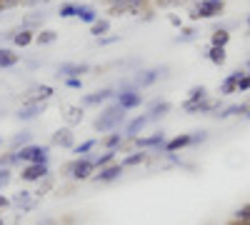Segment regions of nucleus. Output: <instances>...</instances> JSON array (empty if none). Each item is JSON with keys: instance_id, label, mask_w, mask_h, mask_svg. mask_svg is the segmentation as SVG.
I'll list each match as a JSON object with an SVG mask.
<instances>
[{"instance_id": "f257e3e1", "label": "nucleus", "mask_w": 250, "mask_h": 225, "mask_svg": "<svg viewBox=\"0 0 250 225\" xmlns=\"http://www.w3.org/2000/svg\"><path fill=\"white\" fill-rule=\"evenodd\" d=\"M123 120H125V110L115 103V105L105 108V110H103V113L93 120V128L100 130V133H108V130H115Z\"/></svg>"}, {"instance_id": "f03ea898", "label": "nucleus", "mask_w": 250, "mask_h": 225, "mask_svg": "<svg viewBox=\"0 0 250 225\" xmlns=\"http://www.w3.org/2000/svg\"><path fill=\"white\" fill-rule=\"evenodd\" d=\"M48 145H25V148H20L13 153V163H48Z\"/></svg>"}, {"instance_id": "7ed1b4c3", "label": "nucleus", "mask_w": 250, "mask_h": 225, "mask_svg": "<svg viewBox=\"0 0 250 225\" xmlns=\"http://www.w3.org/2000/svg\"><path fill=\"white\" fill-rule=\"evenodd\" d=\"M65 170H68L75 180H88V178L95 173V160H90V158H78V160L68 163Z\"/></svg>"}, {"instance_id": "20e7f679", "label": "nucleus", "mask_w": 250, "mask_h": 225, "mask_svg": "<svg viewBox=\"0 0 250 225\" xmlns=\"http://www.w3.org/2000/svg\"><path fill=\"white\" fill-rule=\"evenodd\" d=\"M223 8H225L223 0H200L193 10V18H215L223 13Z\"/></svg>"}, {"instance_id": "39448f33", "label": "nucleus", "mask_w": 250, "mask_h": 225, "mask_svg": "<svg viewBox=\"0 0 250 225\" xmlns=\"http://www.w3.org/2000/svg\"><path fill=\"white\" fill-rule=\"evenodd\" d=\"M50 170H48V163H28V165L23 168V173H20V178L28 180V183H35V180H43L48 178Z\"/></svg>"}, {"instance_id": "423d86ee", "label": "nucleus", "mask_w": 250, "mask_h": 225, "mask_svg": "<svg viewBox=\"0 0 250 225\" xmlns=\"http://www.w3.org/2000/svg\"><path fill=\"white\" fill-rule=\"evenodd\" d=\"M165 78L168 75V68H155V70H140L138 75H135V85L138 88H148V85H153L158 78Z\"/></svg>"}, {"instance_id": "0eeeda50", "label": "nucleus", "mask_w": 250, "mask_h": 225, "mask_svg": "<svg viewBox=\"0 0 250 225\" xmlns=\"http://www.w3.org/2000/svg\"><path fill=\"white\" fill-rule=\"evenodd\" d=\"M113 15H125V13H135L145 0H108Z\"/></svg>"}, {"instance_id": "6e6552de", "label": "nucleus", "mask_w": 250, "mask_h": 225, "mask_svg": "<svg viewBox=\"0 0 250 225\" xmlns=\"http://www.w3.org/2000/svg\"><path fill=\"white\" fill-rule=\"evenodd\" d=\"M115 95H118V105H120L123 110H133V108H138V105L143 103L140 93H135V90H120V93H115Z\"/></svg>"}, {"instance_id": "1a4fd4ad", "label": "nucleus", "mask_w": 250, "mask_h": 225, "mask_svg": "<svg viewBox=\"0 0 250 225\" xmlns=\"http://www.w3.org/2000/svg\"><path fill=\"white\" fill-rule=\"evenodd\" d=\"M123 163H110V165H105V168H100V173L95 175V180L98 183H113L115 178H120L123 175Z\"/></svg>"}, {"instance_id": "9d476101", "label": "nucleus", "mask_w": 250, "mask_h": 225, "mask_svg": "<svg viewBox=\"0 0 250 225\" xmlns=\"http://www.w3.org/2000/svg\"><path fill=\"white\" fill-rule=\"evenodd\" d=\"M90 65L88 63H60L58 75H65V78H80L83 73H88Z\"/></svg>"}, {"instance_id": "9b49d317", "label": "nucleus", "mask_w": 250, "mask_h": 225, "mask_svg": "<svg viewBox=\"0 0 250 225\" xmlns=\"http://www.w3.org/2000/svg\"><path fill=\"white\" fill-rule=\"evenodd\" d=\"M135 145L140 150H148V148H163L165 145V133L158 130L155 135H148V138H135Z\"/></svg>"}, {"instance_id": "f8f14e48", "label": "nucleus", "mask_w": 250, "mask_h": 225, "mask_svg": "<svg viewBox=\"0 0 250 225\" xmlns=\"http://www.w3.org/2000/svg\"><path fill=\"white\" fill-rule=\"evenodd\" d=\"M40 113H43V103H35V100H30L28 105H23V108L18 110V120L28 123V120H35Z\"/></svg>"}, {"instance_id": "ddd939ff", "label": "nucleus", "mask_w": 250, "mask_h": 225, "mask_svg": "<svg viewBox=\"0 0 250 225\" xmlns=\"http://www.w3.org/2000/svg\"><path fill=\"white\" fill-rule=\"evenodd\" d=\"M243 75H245L243 70H233L230 75L223 80L220 93H223V95H233V93H238V83H240V78H243Z\"/></svg>"}, {"instance_id": "4468645a", "label": "nucleus", "mask_w": 250, "mask_h": 225, "mask_svg": "<svg viewBox=\"0 0 250 225\" xmlns=\"http://www.w3.org/2000/svg\"><path fill=\"white\" fill-rule=\"evenodd\" d=\"M53 143L60 148H75V135L70 128H60L55 135H53Z\"/></svg>"}, {"instance_id": "2eb2a0df", "label": "nucleus", "mask_w": 250, "mask_h": 225, "mask_svg": "<svg viewBox=\"0 0 250 225\" xmlns=\"http://www.w3.org/2000/svg\"><path fill=\"white\" fill-rule=\"evenodd\" d=\"M190 143H193V138L188 135V133H183V135H175L173 140H168V143H165V145H163V150H165V153H175V150H180V148H188Z\"/></svg>"}, {"instance_id": "dca6fc26", "label": "nucleus", "mask_w": 250, "mask_h": 225, "mask_svg": "<svg viewBox=\"0 0 250 225\" xmlns=\"http://www.w3.org/2000/svg\"><path fill=\"white\" fill-rule=\"evenodd\" d=\"M148 123H150V115H148V113H145V115H138V118H133L128 125H125V133H128L130 138H138V133H140L145 125H148Z\"/></svg>"}, {"instance_id": "f3484780", "label": "nucleus", "mask_w": 250, "mask_h": 225, "mask_svg": "<svg viewBox=\"0 0 250 225\" xmlns=\"http://www.w3.org/2000/svg\"><path fill=\"white\" fill-rule=\"evenodd\" d=\"M115 93L113 90H95V93H90V95H85L83 98V105H100V103H105V100H110Z\"/></svg>"}, {"instance_id": "a211bd4d", "label": "nucleus", "mask_w": 250, "mask_h": 225, "mask_svg": "<svg viewBox=\"0 0 250 225\" xmlns=\"http://www.w3.org/2000/svg\"><path fill=\"white\" fill-rule=\"evenodd\" d=\"M215 108V103H210V100H200V103H193V100H185V105H183V110L185 113H210Z\"/></svg>"}, {"instance_id": "6ab92c4d", "label": "nucleus", "mask_w": 250, "mask_h": 225, "mask_svg": "<svg viewBox=\"0 0 250 225\" xmlns=\"http://www.w3.org/2000/svg\"><path fill=\"white\" fill-rule=\"evenodd\" d=\"M75 18H80L83 23L93 25L95 20H98V13H95V8H93V5H78V8H75Z\"/></svg>"}, {"instance_id": "aec40b11", "label": "nucleus", "mask_w": 250, "mask_h": 225, "mask_svg": "<svg viewBox=\"0 0 250 225\" xmlns=\"http://www.w3.org/2000/svg\"><path fill=\"white\" fill-rule=\"evenodd\" d=\"M165 113H170V103L168 100H155V103L150 105V120H158V118H163Z\"/></svg>"}, {"instance_id": "412c9836", "label": "nucleus", "mask_w": 250, "mask_h": 225, "mask_svg": "<svg viewBox=\"0 0 250 225\" xmlns=\"http://www.w3.org/2000/svg\"><path fill=\"white\" fill-rule=\"evenodd\" d=\"M13 40H15V45H20V48H25V45H30L33 40H35V35H33V30L23 28V30H18V33L13 35Z\"/></svg>"}, {"instance_id": "4be33fe9", "label": "nucleus", "mask_w": 250, "mask_h": 225, "mask_svg": "<svg viewBox=\"0 0 250 225\" xmlns=\"http://www.w3.org/2000/svg\"><path fill=\"white\" fill-rule=\"evenodd\" d=\"M250 110V105H228V108H223L220 113H215V118H230V115H240V113H248Z\"/></svg>"}, {"instance_id": "5701e85b", "label": "nucleus", "mask_w": 250, "mask_h": 225, "mask_svg": "<svg viewBox=\"0 0 250 225\" xmlns=\"http://www.w3.org/2000/svg\"><path fill=\"white\" fill-rule=\"evenodd\" d=\"M110 30V20H105V18H98L95 23H93V28H90V33L95 35V38H103Z\"/></svg>"}, {"instance_id": "b1692460", "label": "nucleus", "mask_w": 250, "mask_h": 225, "mask_svg": "<svg viewBox=\"0 0 250 225\" xmlns=\"http://www.w3.org/2000/svg\"><path fill=\"white\" fill-rule=\"evenodd\" d=\"M13 65H18V55L0 48V68H13Z\"/></svg>"}, {"instance_id": "393cba45", "label": "nucleus", "mask_w": 250, "mask_h": 225, "mask_svg": "<svg viewBox=\"0 0 250 225\" xmlns=\"http://www.w3.org/2000/svg\"><path fill=\"white\" fill-rule=\"evenodd\" d=\"M55 40H58V33L55 30H40L35 35V43L38 45H50V43H55Z\"/></svg>"}, {"instance_id": "a878e982", "label": "nucleus", "mask_w": 250, "mask_h": 225, "mask_svg": "<svg viewBox=\"0 0 250 225\" xmlns=\"http://www.w3.org/2000/svg\"><path fill=\"white\" fill-rule=\"evenodd\" d=\"M225 48H210V50H208V60H210V63L213 65H223L225 63Z\"/></svg>"}, {"instance_id": "bb28decb", "label": "nucleus", "mask_w": 250, "mask_h": 225, "mask_svg": "<svg viewBox=\"0 0 250 225\" xmlns=\"http://www.w3.org/2000/svg\"><path fill=\"white\" fill-rule=\"evenodd\" d=\"M145 160H148V153H133V155H128V158H125L123 160V168H130V165H140V163H145Z\"/></svg>"}, {"instance_id": "cd10ccee", "label": "nucleus", "mask_w": 250, "mask_h": 225, "mask_svg": "<svg viewBox=\"0 0 250 225\" xmlns=\"http://www.w3.org/2000/svg\"><path fill=\"white\" fill-rule=\"evenodd\" d=\"M13 203H15V205H20V208H33V200H30V193L28 190H20L15 198H13Z\"/></svg>"}, {"instance_id": "c85d7f7f", "label": "nucleus", "mask_w": 250, "mask_h": 225, "mask_svg": "<svg viewBox=\"0 0 250 225\" xmlns=\"http://www.w3.org/2000/svg\"><path fill=\"white\" fill-rule=\"evenodd\" d=\"M228 40H230V33L228 30H215L213 33V48H225Z\"/></svg>"}, {"instance_id": "c756f323", "label": "nucleus", "mask_w": 250, "mask_h": 225, "mask_svg": "<svg viewBox=\"0 0 250 225\" xmlns=\"http://www.w3.org/2000/svg\"><path fill=\"white\" fill-rule=\"evenodd\" d=\"M50 95H53V88H50V85H38L33 100H35V103H43V100H48Z\"/></svg>"}, {"instance_id": "7c9ffc66", "label": "nucleus", "mask_w": 250, "mask_h": 225, "mask_svg": "<svg viewBox=\"0 0 250 225\" xmlns=\"http://www.w3.org/2000/svg\"><path fill=\"white\" fill-rule=\"evenodd\" d=\"M103 145H105L108 150H118V148L123 145V135H120V133H113V135H108L105 140H103Z\"/></svg>"}, {"instance_id": "2f4dec72", "label": "nucleus", "mask_w": 250, "mask_h": 225, "mask_svg": "<svg viewBox=\"0 0 250 225\" xmlns=\"http://www.w3.org/2000/svg\"><path fill=\"white\" fill-rule=\"evenodd\" d=\"M205 98H208V88L205 85H195V88H190V98H188V100L200 103V100H205Z\"/></svg>"}, {"instance_id": "473e14b6", "label": "nucleus", "mask_w": 250, "mask_h": 225, "mask_svg": "<svg viewBox=\"0 0 250 225\" xmlns=\"http://www.w3.org/2000/svg\"><path fill=\"white\" fill-rule=\"evenodd\" d=\"M95 145H98V140H85V143H80V145H75L73 150L78 153V158H85V153H90Z\"/></svg>"}, {"instance_id": "72a5a7b5", "label": "nucleus", "mask_w": 250, "mask_h": 225, "mask_svg": "<svg viewBox=\"0 0 250 225\" xmlns=\"http://www.w3.org/2000/svg\"><path fill=\"white\" fill-rule=\"evenodd\" d=\"M113 158H115V150H108V153L98 155V158H95V168H105V165H110Z\"/></svg>"}, {"instance_id": "f704fd0d", "label": "nucleus", "mask_w": 250, "mask_h": 225, "mask_svg": "<svg viewBox=\"0 0 250 225\" xmlns=\"http://www.w3.org/2000/svg\"><path fill=\"white\" fill-rule=\"evenodd\" d=\"M235 220H238L240 225H248V223H250V205H243V208L235 213Z\"/></svg>"}, {"instance_id": "c9c22d12", "label": "nucleus", "mask_w": 250, "mask_h": 225, "mask_svg": "<svg viewBox=\"0 0 250 225\" xmlns=\"http://www.w3.org/2000/svg\"><path fill=\"white\" fill-rule=\"evenodd\" d=\"M28 140H30V133H18L10 143H13V148H18V145H20V148H25V145H28Z\"/></svg>"}, {"instance_id": "e433bc0d", "label": "nucleus", "mask_w": 250, "mask_h": 225, "mask_svg": "<svg viewBox=\"0 0 250 225\" xmlns=\"http://www.w3.org/2000/svg\"><path fill=\"white\" fill-rule=\"evenodd\" d=\"M43 20H45V15H43V13H38V15H28V18H25V28L30 30V25H38V23H43Z\"/></svg>"}, {"instance_id": "4c0bfd02", "label": "nucleus", "mask_w": 250, "mask_h": 225, "mask_svg": "<svg viewBox=\"0 0 250 225\" xmlns=\"http://www.w3.org/2000/svg\"><path fill=\"white\" fill-rule=\"evenodd\" d=\"M75 8H78V5H73V3L60 5V18H73V15H75Z\"/></svg>"}, {"instance_id": "58836bf2", "label": "nucleus", "mask_w": 250, "mask_h": 225, "mask_svg": "<svg viewBox=\"0 0 250 225\" xmlns=\"http://www.w3.org/2000/svg\"><path fill=\"white\" fill-rule=\"evenodd\" d=\"M83 120V110L80 108H70L68 110V123H80Z\"/></svg>"}, {"instance_id": "ea45409f", "label": "nucleus", "mask_w": 250, "mask_h": 225, "mask_svg": "<svg viewBox=\"0 0 250 225\" xmlns=\"http://www.w3.org/2000/svg\"><path fill=\"white\" fill-rule=\"evenodd\" d=\"M193 38H195V33H193L190 28H185V30H183V33L178 35V43H190Z\"/></svg>"}, {"instance_id": "a19ab883", "label": "nucleus", "mask_w": 250, "mask_h": 225, "mask_svg": "<svg viewBox=\"0 0 250 225\" xmlns=\"http://www.w3.org/2000/svg\"><path fill=\"white\" fill-rule=\"evenodd\" d=\"M10 178H13V173L8 168H0V188H5L8 183H10Z\"/></svg>"}, {"instance_id": "79ce46f5", "label": "nucleus", "mask_w": 250, "mask_h": 225, "mask_svg": "<svg viewBox=\"0 0 250 225\" xmlns=\"http://www.w3.org/2000/svg\"><path fill=\"white\" fill-rule=\"evenodd\" d=\"M250 90V75L245 73L243 78H240V83H238V93H248Z\"/></svg>"}, {"instance_id": "37998d69", "label": "nucleus", "mask_w": 250, "mask_h": 225, "mask_svg": "<svg viewBox=\"0 0 250 225\" xmlns=\"http://www.w3.org/2000/svg\"><path fill=\"white\" fill-rule=\"evenodd\" d=\"M193 138V143H190V145H198V143H205L208 140V130H198L195 135H190Z\"/></svg>"}, {"instance_id": "c03bdc74", "label": "nucleus", "mask_w": 250, "mask_h": 225, "mask_svg": "<svg viewBox=\"0 0 250 225\" xmlns=\"http://www.w3.org/2000/svg\"><path fill=\"white\" fill-rule=\"evenodd\" d=\"M50 185H53V180H50V178H43V185L38 188V195H45V193L50 190Z\"/></svg>"}, {"instance_id": "a18cd8bd", "label": "nucleus", "mask_w": 250, "mask_h": 225, "mask_svg": "<svg viewBox=\"0 0 250 225\" xmlns=\"http://www.w3.org/2000/svg\"><path fill=\"white\" fill-rule=\"evenodd\" d=\"M80 78H68V88H80Z\"/></svg>"}, {"instance_id": "49530a36", "label": "nucleus", "mask_w": 250, "mask_h": 225, "mask_svg": "<svg viewBox=\"0 0 250 225\" xmlns=\"http://www.w3.org/2000/svg\"><path fill=\"white\" fill-rule=\"evenodd\" d=\"M0 208H8V198H3V195H0Z\"/></svg>"}, {"instance_id": "de8ad7c7", "label": "nucleus", "mask_w": 250, "mask_h": 225, "mask_svg": "<svg viewBox=\"0 0 250 225\" xmlns=\"http://www.w3.org/2000/svg\"><path fill=\"white\" fill-rule=\"evenodd\" d=\"M245 118H248V120H250V110H248V115H245Z\"/></svg>"}, {"instance_id": "09e8293b", "label": "nucleus", "mask_w": 250, "mask_h": 225, "mask_svg": "<svg viewBox=\"0 0 250 225\" xmlns=\"http://www.w3.org/2000/svg\"><path fill=\"white\" fill-rule=\"evenodd\" d=\"M248 25H250V18H248Z\"/></svg>"}, {"instance_id": "8fccbe9b", "label": "nucleus", "mask_w": 250, "mask_h": 225, "mask_svg": "<svg viewBox=\"0 0 250 225\" xmlns=\"http://www.w3.org/2000/svg\"><path fill=\"white\" fill-rule=\"evenodd\" d=\"M0 143H3V138H0Z\"/></svg>"}, {"instance_id": "3c124183", "label": "nucleus", "mask_w": 250, "mask_h": 225, "mask_svg": "<svg viewBox=\"0 0 250 225\" xmlns=\"http://www.w3.org/2000/svg\"><path fill=\"white\" fill-rule=\"evenodd\" d=\"M0 225H3V220H0Z\"/></svg>"}, {"instance_id": "603ef678", "label": "nucleus", "mask_w": 250, "mask_h": 225, "mask_svg": "<svg viewBox=\"0 0 250 225\" xmlns=\"http://www.w3.org/2000/svg\"><path fill=\"white\" fill-rule=\"evenodd\" d=\"M248 75H250V73H248Z\"/></svg>"}, {"instance_id": "864d4df0", "label": "nucleus", "mask_w": 250, "mask_h": 225, "mask_svg": "<svg viewBox=\"0 0 250 225\" xmlns=\"http://www.w3.org/2000/svg\"><path fill=\"white\" fill-rule=\"evenodd\" d=\"M248 65H250V63H248Z\"/></svg>"}, {"instance_id": "5fc2aeb1", "label": "nucleus", "mask_w": 250, "mask_h": 225, "mask_svg": "<svg viewBox=\"0 0 250 225\" xmlns=\"http://www.w3.org/2000/svg\"><path fill=\"white\" fill-rule=\"evenodd\" d=\"M248 225H250V223H248Z\"/></svg>"}]
</instances>
